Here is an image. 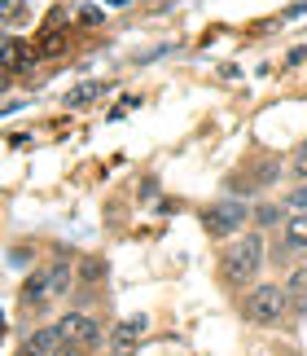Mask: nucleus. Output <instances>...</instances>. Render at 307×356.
<instances>
[{"mask_svg":"<svg viewBox=\"0 0 307 356\" xmlns=\"http://www.w3.org/2000/svg\"><path fill=\"white\" fill-rule=\"evenodd\" d=\"M285 308H290V295L281 286H259V291L250 295V304H246V317L259 321V325H272V321L285 317Z\"/></svg>","mask_w":307,"mask_h":356,"instance_id":"1","label":"nucleus"},{"mask_svg":"<svg viewBox=\"0 0 307 356\" xmlns=\"http://www.w3.org/2000/svg\"><path fill=\"white\" fill-rule=\"evenodd\" d=\"M259 259H263V242L259 238H242L224 255V277L229 282H250V277H255V268H259Z\"/></svg>","mask_w":307,"mask_h":356,"instance_id":"2","label":"nucleus"},{"mask_svg":"<svg viewBox=\"0 0 307 356\" xmlns=\"http://www.w3.org/2000/svg\"><path fill=\"white\" fill-rule=\"evenodd\" d=\"M242 220H246V207H237V202H219V207L206 211V234L224 238V234H233V229H242Z\"/></svg>","mask_w":307,"mask_h":356,"instance_id":"3","label":"nucleus"},{"mask_svg":"<svg viewBox=\"0 0 307 356\" xmlns=\"http://www.w3.org/2000/svg\"><path fill=\"white\" fill-rule=\"evenodd\" d=\"M58 330L66 334V343H79V348H88V343H97V321L92 317H83V312H71V317H62L58 321Z\"/></svg>","mask_w":307,"mask_h":356,"instance_id":"4","label":"nucleus"},{"mask_svg":"<svg viewBox=\"0 0 307 356\" xmlns=\"http://www.w3.org/2000/svg\"><path fill=\"white\" fill-rule=\"evenodd\" d=\"M26 352L31 356H58V352H71V343H66V334L53 325V330H35L26 339Z\"/></svg>","mask_w":307,"mask_h":356,"instance_id":"5","label":"nucleus"},{"mask_svg":"<svg viewBox=\"0 0 307 356\" xmlns=\"http://www.w3.org/2000/svg\"><path fill=\"white\" fill-rule=\"evenodd\" d=\"M285 295H290V312H307V268H299L294 277H290Z\"/></svg>","mask_w":307,"mask_h":356,"instance_id":"6","label":"nucleus"},{"mask_svg":"<svg viewBox=\"0 0 307 356\" xmlns=\"http://www.w3.org/2000/svg\"><path fill=\"white\" fill-rule=\"evenodd\" d=\"M145 325H149L145 317H128V321H123L119 330H115V343H119V348H128V343H136V339L145 334Z\"/></svg>","mask_w":307,"mask_h":356,"instance_id":"7","label":"nucleus"},{"mask_svg":"<svg viewBox=\"0 0 307 356\" xmlns=\"http://www.w3.org/2000/svg\"><path fill=\"white\" fill-rule=\"evenodd\" d=\"M101 97V84H79L71 97H66V106H88V102H97Z\"/></svg>","mask_w":307,"mask_h":356,"instance_id":"8","label":"nucleus"},{"mask_svg":"<svg viewBox=\"0 0 307 356\" xmlns=\"http://www.w3.org/2000/svg\"><path fill=\"white\" fill-rule=\"evenodd\" d=\"M285 238H290V246H307V211L290 220V234Z\"/></svg>","mask_w":307,"mask_h":356,"instance_id":"9","label":"nucleus"},{"mask_svg":"<svg viewBox=\"0 0 307 356\" xmlns=\"http://www.w3.org/2000/svg\"><path fill=\"white\" fill-rule=\"evenodd\" d=\"M18 9H22V0H0V13H5V18H13Z\"/></svg>","mask_w":307,"mask_h":356,"instance_id":"10","label":"nucleus"},{"mask_svg":"<svg viewBox=\"0 0 307 356\" xmlns=\"http://www.w3.org/2000/svg\"><path fill=\"white\" fill-rule=\"evenodd\" d=\"M276 216H281V211H276V207H259V225H272Z\"/></svg>","mask_w":307,"mask_h":356,"instance_id":"11","label":"nucleus"},{"mask_svg":"<svg viewBox=\"0 0 307 356\" xmlns=\"http://www.w3.org/2000/svg\"><path fill=\"white\" fill-rule=\"evenodd\" d=\"M290 202H294V207H307V185H303V189H299V194L290 198Z\"/></svg>","mask_w":307,"mask_h":356,"instance_id":"12","label":"nucleus"},{"mask_svg":"<svg viewBox=\"0 0 307 356\" xmlns=\"http://www.w3.org/2000/svg\"><path fill=\"white\" fill-rule=\"evenodd\" d=\"M299 168H303V176H307V149H303V159H299Z\"/></svg>","mask_w":307,"mask_h":356,"instance_id":"13","label":"nucleus"},{"mask_svg":"<svg viewBox=\"0 0 307 356\" xmlns=\"http://www.w3.org/2000/svg\"><path fill=\"white\" fill-rule=\"evenodd\" d=\"M106 5H115V9H119V5H132V0H106Z\"/></svg>","mask_w":307,"mask_h":356,"instance_id":"14","label":"nucleus"}]
</instances>
